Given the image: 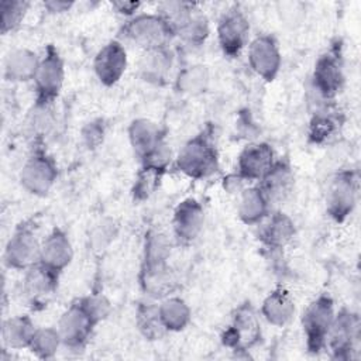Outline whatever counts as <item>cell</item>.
<instances>
[{
  "label": "cell",
  "mask_w": 361,
  "mask_h": 361,
  "mask_svg": "<svg viewBox=\"0 0 361 361\" xmlns=\"http://www.w3.org/2000/svg\"><path fill=\"white\" fill-rule=\"evenodd\" d=\"M128 140L141 165L166 169L171 162V149L159 126L148 118H135L128 127Z\"/></svg>",
  "instance_id": "7a4b0ae2"
},
{
  "label": "cell",
  "mask_w": 361,
  "mask_h": 361,
  "mask_svg": "<svg viewBox=\"0 0 361 361\" xmlns=\"http://www.w3.org/2000/svg\"><path fill=\"white\" fill-rule=\"evenodd\" d=\"M61 345H62V338L56 327H39V329L37 327L28 348L38 358L48 360L56 354Z\"/></svg>",
  "instance_id": "836d02e7"
},
{
  "label": "cell",
  "mask_w": 361,
  "mask_h": 361,
  "mask_svg": "<svg viewBox=\"0 0 361 361\" xmlns=\"http://www.w3.org/2000/svg\"><path fill=\"white\" fill-rule=\"evenodd\" d=\"M65 82V63L54 45H47L32 79L35 104L52 106L58 99Z\"/></svg>",
  "instance_id": "52a82bcc"
},
{
  "label": "cell",
  "mask_w": 361,
  "mask_h": 361,
  "mask_svg": "<svg viewBox=\"0 0 361 361\" xmlns=\"http://www.w3.org/2000/svg\"><path fill=\"white\" fill-rule=\"evenodd\" d=\"M358 197V173L353 169L337 172L326 193V210L336 221L345 220L354 210Z\"/></svg>",
  "instance_id": "30bf717a"
},
{
  "label": "cell",
  "mask_w": 361,
  "mask_h": 361,
  "mask_svg": "<svg viewBox=\"0 0 361 361\" xmlns=\"http://www.w3.org/2000/svg\"><path fill=\"white\" fill-rule=\"evenodd\" d=\"M127 69V52L123 42L113 39L103 45L93 59V71L104 86L116 85Z\"/></svg>",
  "instance_id": "ac0fdd59"
},
{
  "label": "cell",
  "mask_w": 361,
  "mask_h": 361,
  "mask_svg": "<svg viewBox=\"0 0 361 361\" xmlns=\"http://www.w3.org/2000/svg\"><path fill=\"white\" fill-rule=\"evenodd\" d=\"M54 124V116L51 106L35 104L27 118V128L34 138H41L49 133Z\"/></svg>",
  "instance_id": "d590c367"
},
{
  "label": "cell",
  "mask_w": 361,
  "mask_h": 361,
  "mask_svg": "<svg viewBox=\"0 0 361 361\" xmlns=\"http://www.w3.org/2000/svg\"><path fill=\"white\" fill-rule=\"evenodd\" d=\"M30 3L25 0L0 1V31L3 35L16 31L25 18Z\"/></svg>",
  "instance_id": "e575fe53"
},
{
  "label": "cell",
  "mask_w": 361,
  "mask_h": 361,
  "mask_svg": "<svg viewBox=\"0 0 361 361\" xmlns=\"http://www.w3.org/2000/svg\"><path fill=\"white\" fill-rule=\"evenodd\" d=\"M295 223L283 212L269 213L267 221L259 230V241L268 251H279L285 248L295 235Z\"/></svg>",
  "instance_id": "603a6c76"
},
{
  "label": "cell",
  "mask_w": 361,
  "mask_h": 361,
  "mask_svg": "<svg viewBox=\"0 0 361 361\" xmlns=\"http://www.w3.org/2000/svg\"><path fill=\"white\" fill-rule=\"evenodd\" d=\"M96 326L97 323L87 313L80 299H76L61 314L56 329L62 338V345L71 350H82Z\"/></svg>",
  "instance_id": "7c38bea8"
},
{
  "label": "cell",
  "mask_w": 361,
  "mask_h": 361,
  "mask_svg": "<svg viewBox=\"0 0 361 361\" xmlns=\"http://www.w3.org/2000/svg\"><path fill=\"white\" fill-rule=\"evenodd\" d=\"M72 1H63V0H49L44 1V7L51 14H61L65 11H69L72 8Z\"/></svg>",
  "instance_id": "ab89813d"
},
{
  "label": "cell",
  "mask_w": 361,
  "mask_h": 361,
  "mask_svg": "<svg viewBox=\"0 0 361 361\" xmlns=\"http://www.w3.org/2000/svg\"><path fill=\"white\" fill-rule=\"evenodd\" d=\"M204 223V210L195 197L183 199L178 203L172 216V230L179 244L188 245L200 234Z\"/></svg>",
  "instance_id": "e0dca14e"
},
{
  "label": "cell",
  "mask_w": 361,
  "mask_h": 361,
  "mask_svg": "<svg viewBox=\"0 0 361 361\" xmlns=\"http://www.w3.org/2000/svg\"><path fill=\"white\" fill-rule=\"evenodd\" d=\"M271 202L257 185L244 188L240 192L237 213L241 221L245 224H257L267 219V216L271 213Z\"/></svg>",
  "instance_id": "4316f807"
},
{
  "label": "cell",
  "mask_w": 361,
  "mask_h": 361,
  "mask_svg": "<svg viewBox=\"0 0 361 361\" xmlns=\"http://www.w3.org/2000/svg\"><path fill=\"white\" fill-rule=\"evenodd\" d=\"M169 259L141 261L138 281L142 292L151 299H164L176 289V278Z\"/></svg>",
  "instance_id": "2e32d148"
},
{
  "label": "cell",
  "mask_w": 361,
  "mask_h": 361,
  "mask_svg": "<svg viewBox=\"0 0 361 361\" xmlns=\"http://www.w3.org/2000/svg\"><path fill=\"white\" fill-rule=\"evenodd\" d=\"M135 324L138 331L149 341L159 340L168 331L162 323L158 303L141 302L135 312Z\"/></svg>",
  "instance_id": "4dcf8cb0"
},
{
  "label": "cell",
  "mask_w": 361,
  "mask_h": 361,
  "mask_svg": "<svg viewBox=\"0 0 361 361\" xmlns=\"http://www.w3.org/2000/svg\"><path fill=\"white\" fill-rule=\"evenodd\" d=\"M343 118L338 110L334 109L331 103H319L312 113V118L307 127L309 142L314 145H322L330 141L341 127Z\"/></svg>",
  "instance_id": "7402d4cb"
},
{
  "label": "cell",
  "mask_w": 361,
  "mask_h": 361,
  "mask_svg": "<svg viewBox=\"0 0 361 361\" xmlns=\"http://www.w3.org/2000/svg\"><path fill=\"white\" fill-rule=\"evenodd\" d=\"M58 178L55 159L42 148H35L21 166L18 179L24 190L34 196H45Z\"/></svg>",
  "instance_id": "ba28073f"
},
{
  "label": "cell",
  "mask_w": 361,
  "mask_h": 361,
  "mask_svg": "<svg viewBox=\"0 0 361 361\" xmlns=\"http://www.w3.org/2000/svg\"><path fill=\"white\" fill-rule=\"evenodd\" d=\"M87 313L92 316V319L99 324L103 322L111 312V305L107 300L106 296L102 293H90L83 298H79Z\"/></svg>",
  "instance_id": "8d00e7d4"
},
{
  "label": "cell",
  "mask_w": 361,
  "mask_h": 361,
  "mask_svg": "<svg viewBox=\"0 0 361 361\" xmlns=\"http://www.w3.org/2000/svg\"><path fill=\"white\" fill-rule=\"evenodd\" d=\"M39 247L41 241H38L32 226L23 223L14 230L6 244L4 262L8 268L25 271L38 262Z\"/></svg>",
  "instance_id": "5bb4252c"
},
{
  "label": "cell",
  "mask_w": 361,
  "mask_h": 361,
  "mask_svg": "<svg viewBox=\"0 0 361 361\" xmlns=\"http://www.w3.org/2000/svg\"><path fill=\"white\" fill-rule=\"evenodd\" d=\"M295 314V300L282 286L271 290L261 305V316L272 326L282 327Z\"/></svg>",
  "instance_id": "d4e9b609"
},
{
  "label": "cell",
  "mask_w": 361,
  "mask_h": 361,
  "mask_svg": "<svg viewBox=\"0 0 361 361\" xmlns=\"http://www.w3.org/2000/svg\"><path fill=\"white\" fill-rule=\"evenodd\" d=\"M58 281L59 274L38 261L25 269L23 290L31 303L44 305L56 292Z\"/></svg>",
  "instance_id": "ffe728a7"
},
{
  "label": "cell",
  "mask_w": 361,
  "mask_h": 361,
  "mask_svg": "<svg viewBox=\"0 0 361 361\" xmlns=\"http://www.w3.org/2000/svg\"><path fill=\"white\" fill-rule=\"evenodd\" d=\"M244 183H245V180L235 172L228 175L227 178H224V189L228 190L230 193H234V192L240 193L244 189Z\"/></svg>",
  "instance_id": "60d3db41"
},
{
  "label": "cell",
  "mask_w": 361,
  "mask_h": 361,
  "mask_svg": "<svg viewBox=\"0 0 361 361\" xmlns=\"http://www.w3.org/2000/svg\"><path fill=\"white\" fill-rule=\"evenodd\" d=\"M37 327L30 316L17 314L6 319L1 327L3 344L11 350L28 348Z\"/></svg>",
  "instance_id": "f1b7e54d"
},
{
  "label": "cell",
  "mask_w": 361,
  "mask_h": 361,
  "mask_svg": "<svg viewBox=\"0 0 361 361\" xmlns=\"http://www.w3.org/2000/svg\"><path fill=\"white\" fill-rule=\"evenodd\" d=\"M73 259V247L68 234L61 228H54L39 247V262L61 274Z\"/></svg>",
  "instance_id": "44dd1931"
},
{
  "label": "cell",
  "mask_w": 361,
  "mask_h": 361,
  "mask_svg": "<svg viewBox=\"0 0 361 361\" xmlns=\"http://www.w3.org/2000/svg\"><path fill=\"white\" fill-rule=\"evenodd\" d=\"M111 6L118 14L131 18L137 14L138 8L141 7V3L140 1H113Z\"/></svg>",
  "instance_id": "f35d334b"
},
{
  "label": "cell",
  "mask_w": 361,
  "mask_h": 361,
  "mask_svg": "<svg viewBox=\"0 0 361 361\" xmlns=\"http://www.w3.org/2000/svg\"><path fill=\"white\" fill-rule=\"evenodd\" d=\"M158 14L168 23L173 35L192 47L202 45L210 32L209 20L195 3L164 1L158 6Z\"/></svg>",
  "instance_id": "6da1fadb"
},
{
  "label": "cell",
  "mask_w": 361,
  "mask_h": 361,
  "mask_svg": "<svg viewBox=\"0 0 361 361\" xmlns=\"http://www.w3.org/2000/svg\"><path fill=\"white\" fill-rule=\"evenodd\" d=\"M39 56L28 48L11 49L4 58L3 75L10 82H27L32 80Z\"/></svg>",
  "instance_id": "484cf974"
},
{
  "label": "cell",
  "mask_w": 361,
  "mask_h": 361,
  "mask_svg": "<svg viewBox=\"0 0 361 361\" xmlns=\"http://www.w3.org/2000/svg\"><path fill=\"white\" fill-rule=\"evenodd\" d=\"M344 85V62L341 44L336 41L314 62L312 90L319 103H331Z\"/></svg>",
  "instance_id": "277c9868"
},
{
  "label": "cell",
  "mask_w": 361,
  "mask_h": 361,
  "mask_svg": "<svg viewBox=\"0 0 361 361\" xmlns=\"http://www.w3.org/2000/svg\"><path fill=\"white\" fill-rule=\"evenodd\" d=\"M275 161V154L269 144L254 142L240 152L235 173L245 182H258L271 169Z\"/></svg>",
  "instance_id": "d6986e66"
},
{
  "label": "cell",
  "mask_w": 361,
  "mask_h": 361,
  "mask_svg": "<svg viewBox=\"0 0 361 361\" xmlns=\"http://www.w3.org/2000/svg\"><path fill=\"white\" fill-rule=\"evenodd\" d=\"M282 55L278 41L268 34L255 37L248 45V65L264 80L271 82L279 73Z\"/></svg>",
  "instance_id": "9a60e30c"
},
{
  "label": "cell",
  "mask_w": 361,
  "mask_h": 361,
  "mask_svg": "<svg viewBox=\"0 0 361 361\" xmlns=\"http://www.w3.org/2000/svg\"><path fill=\"white\" fill-rule=\"evenodd\" d=\"M165 172H166V169H164V168L141 165L135 175L134 185L131 189L134 200L142 202V200H147L148 197H151L159 188Z\"/></svg>",
  "instance_id": "1f68e13d"
},
{
  "label": "cell",
  "mask_w": 361,
  "mask_h": 361,
  "mask_svg": "<svg viewBox=\"0 0 361 361\" xmlns=\"http://www.w3.org/2000/svg\"><path fill=\"white\" fill-rule=\"evenodd\" d=\"M209 71L203 65H190L179 71L175 79V87L180 93L199 94L207 89Z\"/></svg>",
  "instance_id": "d6a6232c"
},
{
  "label": "cell",
  "mask_w": 361,
  "mask_h": 361,
  "mask_svg": "<svg viewBox=\"0 0 361 361\" xmlns=\"http://www.w3.org/2000/svg\"><path fill=\"white\" fill-rule=\"evenodd\" d=\"M293 171L286 159H276L271 169L258 180V188L268 197L271 204L282 202L293 188Z\"/></svg>",
  "instance_id": "cb8c5ba5"
},
{
  "label": "cell",
  "mask_w": 361,
  "mask_h": 361,
  "mask_svg": "<svg viewBox=\"0 0 361 361\" xmlns=\"http://www.w3.org/2000/svg\"><path fill=\"white\" fill-rule=\"evenodd\" d=\"M106 126L103 120H92L82 128V138L83 142L89 148H96L104 138Z\"/></svg>",
  "instance_id": "74e56055"
},
{
  "label": "cell",
  "mask_w": 361,
  "mask_h": 361,
  "mask_svg": "<svg viewBox=\"0 0 361 361\" xmlns=\"http://www.w3.org/2000/svg\"><path fill=\"white\" fill-rule=\"evenodd\" d=\"M334 314V302L327 293L319 295L306 306L302 314V329L309 353L319 354L326 348Z\"/></svg>",
  "instance_id": "8992f818"
},
{
  "label": "cell",
  "mask_w": 361,
  "mask_h": 361,
  "mask_svg": "<svg viewBox=\"0 0 361 361\" xmlns=\"http://www.w3.org/2000/svg\"><path fill=\"white\" fill-rule=\"evenodd\" d=\"M216 32L223 54L227 56H237L248 44V17L240 6H233L220 17Z\"/></svg>",
  "instance_id": "4fadbf2b"
},
{
  "label": "cell",
  "mask_w": 361,
  "mask_h": 361,
  "mask_svg": "<svg viewBox=\"0 0 361 361\" xmlns=\"http://www.w3.org/2000/svg\"><path fill=\"white\" fill-rule=\"evenodd\" d=\"M158 310L162 323L168 331L183 330L192 319V312L189 305L179 296H166L158 303Z\"/></svg>",
  "instance_id": "f546056e"
},
{
  "label": "cell",
  "mask_w": 361,
  "mask_h": 361,
  "mask_svg": "<svg viewBox=\"0 0 361 361\" xmlns=\"http://www.w3.org/2000/svg\"><path fill=\"white\" fill-rule=\"evenodd\" d=\"M176 168L192 179H204L219 169V154L213 133L204 130L186 141L176 157Z\"/></svg>",
  "instance_id": "3957f363"
},
{
  "label": "cell",
  "mask_w": 361,
  "mask_h": 361,
  "mask_svg": "<svg viewBox=\"0 0 361 361\" xmlns=\"http://www.w3.org/2000/svg\"><path fill=\"white\" fill-rule=\"evenodd\" d=\"M360 343V317L353 310L343 307L334 314L326 348L334 360H350Z\"/></svg>",
  "instance_id": "9c48e42d"
},
{
  "label": "cell",
  "mask_w": 361,
  "mask_h": 361,
  "mask_svg": "<svg viewBox=\"0 0 361 361\" xmlns=\"http://www.w3.org/2000/svg\"><path fill=\"white\" fill-rule=\"evenodd\" d=\"M124 39L145 51L168 48L175 37L166 21L158 14H135L123 25Z\"/></svg>",
  "instance_id": "5b68a950"
},
{
  "label": "cell",
  "mask_w": 361,
  "mask_h": 361,
  "mask_svg": "<svg viewBox=\"0 0 361 361\" xmlns=\"http://www.w3.org/2000/svg\"><path fill=\"white\" fill-rule=\"evenodd\" d=\"M173 55L168 48L145 51L140 61V73L144 80L154 85H164L171 75Z\"/></svg>",
  "instance_id": "83f0119b"
},
{
  "label": "cell",
  "mask_w": 361,
  "mask_h": 361,
  "mask_svg": "<svg viewBox=\"0 0 361 361\" xmlns=\"http://www.w3.org/2000/svg\"><path fill=\"white\" fill-rule=\"evenodd\" d=\"M261 338V324L254 306L250 302L240 305L231 317L230 326L224 330L221 341L234 351L250 350Z\"/></svg>",
  "instance_id": "8fae6325"
}]
</instances>
